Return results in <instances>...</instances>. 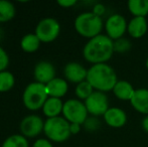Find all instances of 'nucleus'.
I'll list each match as a JSON object with an SVG mask.
<instances>
[{"instance_id": "c756f323", "label": "nucleus", "mask_w": 148, "mask_h": 147, "mask_svg": "<svg viewBox=\"0 0 148 147\" xmlns=\"http://www.w3.org/2000/svg\"><path fill=\"white\" fill-rule=\"evenodd\" d=\"M77 3L76 0H59L58 1V4H59L60 6H62V7H72L73 5H75V4Z\"/></svg>"}, {"instance_id": "6e6552de", "label": "nucleus", "mask_w": 148, "mask_h": 147, "mask_svg": "<svg viewBox=\"0 0 148 147\" xmlns=\"http://www.w3.org/2000/svg\"><path fill=\"white\" fill-rule=\"evenodd\" d=\"M85 105L88 113L95 117L104 116L109 109V101L105 93L95 91L91 96L85 101Z\"/></svg>"}, {"instance_id": "b1692460", "label": "nucleus", "mask_w": 148, "mask_h": 147, "mask_svg": "<svg viewBox=\"0 0 148 147\" xmlns=\"http://www.w3.org/2000/svg\"><path fill=\"white\" fill-rule=\"evenodd\" d=\"M2 147H28V142L23 135H11L3 142Z\"/></svg>"}, {"instance_id": "4be33fe9", "label": "nucleus", "mask_w": 148, "mask_h": 147, "mask_svg": "<svg viewBox=\"0 0 148 147\" xmlns=\"http://www.w3.org/2000/svg\"><path fill=\"white\" fill-rule=\"evenodd\" d=\"M14 84H15V79L10 72H0V93L11 90Z\"/></svg>"}, {"instance_id": "473e14b6", "label": "nucleus", "mask_w": 148, "mask_h": 147, "mask_svg": "<svg viewBox=\"0 0 148 147\" xmlns=\"http://www.w3.org/2000/svg\"><path fill=\"white\" fill-rule=\"evenodd\" d=\"M2 37H3V30H2V28L0 27V41H1Z\"/></svg>"}, {"instance_id": "2f4dec72", "label": "nucleus", "mask_w": 148, "mask_h": 147, "mask_svg": "<svg viewBox=\"0 0 148 147\" xmlns=\"http://www.w3.org/2000/svg\"><path fill=\"white\" fill-rule=\"evenodd\" d=\"M142 127L144 129V131H146L148 133V115L142 120Z\"/></svg>"}, {"instance_id": "20e7f679", "label": "nucleus", "mask_w": 148, "mask_h": 147, "mask_svg": "<svg viewBox=\"0 0 148 147\" xmlns=\"http://www.w3.org/2000/svg\"><path fill=\"white\" fill-rule=\"evenodd\" d=\"M49 99L45 85L40 83H31L25 88L22 96L23 104L28 110L36 111L42 108L45 103Z\"/></svg>"}, {"instance_id": "7ed1b4c3", "label": "nucleus", "mask_w": 148, "mask_h": 147, "mask_svg": "<svg viewBox=\"0 0 148 147\" xmlns=\"http://www.w3.org/2000/svg\"><path fill=\"white\" fill-rule=\"evenodd\" d=\"M103 20L100 16H97L93 12H84L77 16L75 20V28L80 36L93 38L101 34L103 29Z\"/></svg>"}, {"instance_id": "f257e3e1", "label": "nucleus", "mask_w": 148, "mask_h": 147, "mask_svg": "<svg viewBox=\"0 0 148 147\" xmlns=\"http://www.w3.org/2000/svg\"><path fill=\"white\" fill-rule=\"evenodd\" d=\"M114 53V40L107 34L99 36L89 39L83 49L85 59L93 65L106 64Z\"/></svg>"}, {"instance_id": "9b49d317", "label": "nucleus", "mask_w": 148, "mask_h": 147, "mask_svg": "<svg viewBox=\"0 0 148 147\" xmlns=\"http://www.w3.org/2000/svg\"><path fill=\"white\" fill-rule=\"evenodd\" d=\"M64 74L69 82L80 84L87 80L88 70L85 69L81 64L72 62V63L66 64L64 70Z\"/></svg>"}, {"instance_id": "0eeeda50", "label": "nucleus", "mask_w": 148, "mask_h": 147, "mask_svg": "<svg viewBox=\"0 0 148 147\" xmlns=\"http://www.w3.org/2000/svg\"><path fill=\"white\" fill-rule=\"evenodd\" d=\"M60 25L55 18H45L38 22L35 28V36L41 42H51L60 34Z\"/></svg>"}, {"instance_id": "2eb2a0df", "label": "nucleus", "mask_w": 148, "mask_h": 147, "mask_svg": "<svg viewBox=\"0 0 148 147\" xmlns=\"http://www.w3.org/2000/svg\"><path fill=\"white\" fill-rule=\"evenodd\" d=\"M131 105L137 112L144 115H148V90L147 89H137L134 96L131 99Z\"/></svg>"}, {"instance_id": "9d476101", "label": "nucleus", "mask_w": 148, "mask_h": 147, "mask_svg": "<svg viewBox=\"0 0 148 147\" xmlns=\"http://www.w3.org/2000/svg\"><path fill=\"white\" fill-rule=\"evenodd\" d=\"M45 123L37 115L26 116L20 123V132L24 137H36L43 131Z\"/></svg>"}, {"instance_id": "393cba45", "label": "nucleus", "mask_w": 148, "mask_h": 147, "mask_svg": "<svg viewBox=\"0 0 148 147\" xmlns=\"http://www.w3.org/2000/svg\"><path fill=\"white\" fill-rule=\"evenodd\" d=\"M131 49V42L127 38H121L114 40V51L119 53H123L128 51Z\"/></svg>"}, {"instance_id": "412c9836", "label": "nucleus", "mask_w": 148, "mask_h": 147, "mask_svg": "<svg viewBox=\"0 0 148 147\" xmlns=\"http://www.w3.org/2000/svg\"><path fill=\"white\" fill-rule=\"evenodd\" d=\"M15 16V7L9 1L0 0V22L11 20Z\"/></svg>"}, {"instance_id": "a211bd4d", "label": "nucleus", "mask_w": 148, "mask_h": 147, "mask_svg": "<svg viewBox=\"0 0 148 147\" xmlns=\"http://www.w3.org/2000/svg\"><path fill=\"white\" fill-rule=\"evenodd\" d=\"M62 108H64V103L60 99L49 97L43 105L42 111L47 117L55 118L59 117L60 114L62 113Z\"/></svg>"}, {"instance_id": "ddd939ff", "label": "nucleus", "mask_w": 148, "mask_h": 147, "mask_svg": "<svg viewBox=\"0 0 148 147\" xmlns=\"http://www.w3.org/2000/svg\"><path fill=\"white\" fill-rule=\"evenodd\" d=\"M103 117L107 125L113 128H121L127 123L126 112L123 109L116 108V107L108 109Z\"/></svg>"}, {"instance_id": "4468645a", "label": "nucleus", "mask_w": 148, "mask_h": 147, "mask_svg": "<svg viewBox=\"0 0 148 147\" xmlns=\"http://www.w3.org/2000/svg\"><path fill=\"white\" fill-rule=\"evenodd\" d=\"M148 23L146 17H133L127 25V31L133 38H140L147 32Z\"/></svg>"}, {"instance_id": "5701e85b", "label": "nucleus", "mask_w": 148, "mask_h": 147, "mask_svg": "<svg viewBox=\"0 0 148 147\" xmlns=\"http://www.w3.org/2000/svg\"><path fill=\"white\" fill-rule=\"evenodd\" d=\"M75 92H76V95L79 99L86 101L95 91H94L93 87L91 86V84L86 80V81H84V82L77 85L76 91H75Z\"/></svg>"}, {"instance_id": "f8f14e48", "label": "nucleus", "mask_w": 148, "mask_h": 147, "mask_svg": "<svg viewBox=\"0 0 148 147\" xmlns=\"http://www.w3.org/2000/svg\"><path fill=\"white\" fill-rule=\"evenodd\" d=\"M56 78V69L49 62H39L34 68V79L37 83L47 85Z\"/></svg>"}, {"instance_id": "6ab92c4d", "label": "nucleus", "mask_w": 148, "mask_h": 147, "mask_svg": "<svg viewBox=\"0 0 148 147\" xmlns=\"http://www.w3.org/2000/svg\"><path fill=\"white\" fill-rule=\"evenodd\" d=\"M127 6L134 17H145L148 14V0H129Z\"/></svg>"}, {"instance_id": "f3484780", "label": "nucleus", "mask_w": 148, "mask_h": 147, "mask_svg": "<svg viewBox=\"0 0 148 147\" xmlns=\"http://www.w3.org/2000/svg\"><path fill=\"white\" fill-rule=\"evenodd\" d=\"M113 93L115 97L122 101H131L132 97L134 96L135 89L128 81H118L113 89Z\"/></svg>"}, {"instance_id": "dca6fc26", "label": "nucleus", "mask_w": 148, "mask_h": 147, "mask_svg": "<svg viewBox=\"0 0 148 147\" xmlns=\"http://www.w3.org/2000/svg\"><path fill=\"white\" fill-rule=\"evenodd\" d=\"M45 89H47V93L49 97L60 99L66 94L69 86L66 81L60 78H55L49 84L45 85Z\"/></svg>"}, {"instance_id": "72a5a7b5", "label": "nucleus", "mask_w": 148, "mask_h": 147, "mask_svg": "<svg viewBox=\"0 0 148 147\" xmlns=\"http://www.w3.org/2000/svg\"><path fill=\"white\" fill-rule=\"evenodd\" d=\"M146 68H147V70H148V57H147V59H146Z\"/></svg>"}, {"instance_id": "1a4fd4ad", "label": "nucleus", "mask_w": 148, "mask_h": 147, "mask_svg": "<svg viewBox=\"0 0 148 147\" xmlns=\"http://www.w3.org/2000/svg\"><path fill=\"white\" fill-rule=\"evenodd\" d=\"M126 19L121 14L115 13L108 17L105 23V29L107 32V36H109L112 40H117L124 36L127 30Z\"/></svg>"}, {"instance_id": "39448f33", "label": "nucleus", "mask_w": 148, "mask_h": 147, "mask_svg": "<svg viewBox=\"0 0 148 147\" xmlns=\"http://www.w3.org/2000/svg\"><path fill=\"white\" fill-rule=\"evenodd\" d=\"M43 132L49 139L55 142H64L71 136V123L64 117L49 118L45 122Z\"/></svg>"}, {"instance_id": "7c9ffc66", "label": "nucleus", "mask_w": 148, "mask_h": 147, "mask_svg": "<svg viewBox=\"0 0 148 147\" xmlns=\"http://www.w3.org/2000/svg\"><path fill=\"white\" fill-rule=\"evenodd\" d=\"M81 130V125L80 124H71V133L72 134H78Z\"/></svg>"}, {"instance_id": "423d86ee", "label": "nucleus", "mask_w": 148, "mask_h": 147, "mask_svg": "<svg viewBox=\"0 0 148 147\" xmlns=\"http://www.w3.org/2000/svg\"><path fill=\"white\" fill-rule=\"evenodd\" d=\"M88 110L85 103L77 99H70L64 103L62 115L64 118L71 124H84L88 119Z\"/></svg>"}, {"instance_id": "c85d7f7f", "label": "nucleus", "mask_w": 148, "mask_h": 147, "mask_svg": "<svg viewBox=\"0 0 148 147\" xmlns=\"http://www.w3.org/2000/svg\"><path fill=\"white\" fill-rule=\"evenodd\" d=\"M32 147H53V144L47 139H38L34 142Z\"/></svg>"}, {"instance_id": "f03ea898", "label": "nucleus", "mask_w": 148, "mask_h": 147, "mask_svg": "<svg viewBox=\"0 0 148 147\" xmlns=\"http://www.w3.org/2000/svg\"><path fill=\"white\" fill-rule=\"evenodd\" d=\"M87 81L95 90L103 93L113 91L118 82L115 70L107 64L92 66L88 70Z\"/></svg>"}, {"instance_id": "a878e982", "label": "nucleus", "mask_w": 148, "mask_h": 147, "mask_svg": "<svg viewBox=\"0 0 148 147\" xmlns=\"http://www.w3.org/2000/svg\"><path fill=\"white\" fill-rule=\"evenodd\" d=\"M9 64V57L6 51L0 46V72H3L6 70Z\"/></svg>"}, {"instance_id": "bb28decb", "label": "nucleus", "mask_w": 148, "mask_h": 147, "mask_svg": "<svg viewBox=\"0 0 148 147\" xmlns=\"http://www.w3.org/2000/svg\"><path fill=\"white\" fill-rule=\"evenodd\" d=\"M85 127H86V129L88 130H96L98 128V126H100V122L98 121L96 118H88V119L86 120V122L84 123Z\"/></svg>"}, {"instance_id": "aec40b11", "label": "nucleus", "mask_w": 148, "mask_h": 147, "mask_svg": "<svg viewBox=\"0 0 148 147\" xmlns=\"http://www.w3.org/2000/svg\"><path fill=\"white\" fill-rule=\"evenodd\" d=\"M20 45H21V49L26 53H34L40 45V40L35 36V34H29L22 37Z\"/></svg>"}, {"instance_id": "cd10ccee", "label": "nucleus", "mask_w": 148, "mask_h": 147, "mask_svg": "<svg viewBox=\"0 0 148 147\" xmlns=\"http://www.w3.org/2000/svg\"><path fill=\"white\" fill-rule=\"evenodd\" d=\"M105 11H106L105 6H104L103 4H101V3H97L93 7V11H92V12H93L94 14H96L97 16H100V17H101V16L105 13Z\"/></svg>"}]
</instances>
